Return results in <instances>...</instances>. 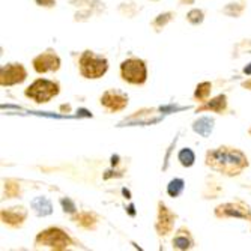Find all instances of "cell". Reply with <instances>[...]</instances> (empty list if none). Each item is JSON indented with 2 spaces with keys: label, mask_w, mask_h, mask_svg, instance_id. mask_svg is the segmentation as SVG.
<instances>
[{
  "label": "cell",
  "mask_w": 251,
  "mask_h": 251,
  "mask_svg": "<svg viewBox=\"0 0 251 251\" xmlns=\"http://www.w3.org/2000/svg\"><path fill=\"white\" fill-rule=\"evenodd\" d=\"M204 164L220 175L235 177L239 176L245 169H248L250 161L248 156L238 148L218 146L206 152V155H204Z\"/></svg>",
  "instance_id": "cell-1"
},
{
  "label": "cell",
  "mask_w": 251,
  "mask_h": 251,
  "mask_svg": "<svg viewBox=\"0 0 251 251\" xmlns=\"http://www.w3.org/2000/svg\"><path fill=\"white\" fill-rule=\"evenodd\" d=\"M204 20V12L201 9H191L188 14H187V21L193 26H199L201 25Z\"/></svg>",
  "instance_id": "cell-23"
},
{
  "label": "cell",
  "mask_w": 251,
  "mask_h": 251,
  "mask_svg": "<svg viewBox=\"0 0 251 251\" xmlns=\"http://www.w3.org/2000/svg\"><path fill=\"white\" fill-rule=\"evenodd\" d=\"M194 238L191 235V232L187 229V227H179V229L175 232V236L172 239V245L175 250L179 251H187L191 250L194 247Z\"/></svg>",
  "instance_id": "cell-13"
},
{
  "label": "cell",
  "mask_w": 251,
  "mask_h": 251,
  "mask_svg": "<svg viewBox=\"0 0 251 251\" xmlns=\"http://www.w3.org/2000/svg\"><path fill=\"white\" fill-rule=\"evenodd\" d=\"M185 188V182L184 179H180V177H175L169 182V185H167V194L173 199L179 197L182 194V191H184Z\"/></svg>",
  "instance_id": "cell-21"
},
{
  "label": "cell",
  "mask_w": 251,
  "mask_h": 251,
  "mask_svg": "<svg viewBox=\"0 0 251 251\" xmlns=\"http://www.w3.org/2000/svg\"><path fill=\"white\" fill-rule=\"evenodd\" d=\"M179 3L180 5H193L194 0H179Z\"/></svg>",
  "instance_id": "cell-28"
},
{
  "label": "cell",
  "mask_w": 251,
  "mask_h": 251,
  "mask_svg": "<svg viewBox=\"0 0 251 251\" xmlns=\"http://www.w3.org/2000/svg\"><path fill=\"white\" fill-rule=\"evenodd\" d=\"M214 214L220 220H227V218H241L245 221L251 223V208L242 200H235L229 203H223L214 209Z\"/></svg>",
  "instance_id": "cell-6"
},
{
  "label": "cell",
  "mask_w": 251,
  "mask_h": 251,
  "mask_svg": "<svg viewBox=\"0 0 251 251\" xmlns=\"http://www.w3.org/2000/svg\"><path fill=\"white\" fill-rule=\"evenodd\" d=\"M128 209H129V214H131V215H134V211H132V209H134V206H132V204H131V206H129Z\"/></svg>",
  "instance_id": "cell-29"
},
{
  "label": "cell",
  "mask_w": 251,
  "mask_h": 251,
  "mask_svg": "<svg viewBox=\"0 0 251 251\" xmlns=\"http://www.w3.org/2000/svg\"><path fill=\"white\" fill-rule=\"evenodd\" d=\"M32 209L38 217H45V215H50L53 212L51 201L47 197H36L32 201Z\"/></svg>",
  "instance_id": "cell-16"
},
{
  "label": "cell",
  "mask_w": 251,
  "mask_h": 251,
  "mask_svg": "<svg viewBox=\"0 0 251 251\" xmlns=\"http://www.w3.org/2000/svg\"><path fill=\"white\" fill-rule=\"evenodd\" d=\"M27 78V70L23 63L14 62L6 63L0 68V86L2 87H11L25 83Z\"/></svg>",
  "instance_id": "cell-7"
},
{
  "label": "cell",
  "mask_w": 251,
  "mask_h": 251,
  "mask_svg": "<svg viewBox=\"0 0 251 251\" xmlns=\"http://www.w3.org/2000/svg\"><path fill=\"white\" fill-rule=\"evenodd\" d=\"M78 227L84 230H95L97 226L100 223V218L95 212H90V211H80L75 212L71 218Z\"/></svg>",
  "instance_id": "cell-14"
},
{
  "label": "cell",
  "mask_w": 251,
  "mask_h": 251,
  "mask_svg": "<svg viewBox=\"0 0 251 251\" xmlns=\"http://www.w3.org/2000/svg\"><path fill=\"white\" fill-rule=\"evenodd\" d=\"M151 2H158V0H151Z\"/></svg>",
  "instance_id": "cell-31"
},
{
  "label": "cell",
  "mask_w": 251,
  "mask_h": 251,
  "mask_svg": "<svg viewBox=\"0 0 251 251\" xmlns=\"http://www.w3.org/2000/svg\"><path fill=\"white\" fill-rule=\"evenodd\" d=\"M27 209L25 206H12V208H5L0 211V218L2 223L9 226L11 229H20L27 220Z\"/></svg>",
  "instance_id": "cell-11"
},
{
  "label": "cell",
  "mask_w": 251,
  "mask_h": 251,
  "mask_svg": "<svg viewBox=\"0 0 251 251\" xmlns=\"http://www.w3.org/2000/svg\"><path fill=\"white\" fill-rule=\"evenodd\" d=\"M78 71L87 80H98L107 74L108 60L92 50H84L78 57Z\"/></svg>",
  "instance_id": "cell-3"
},
{
  "label": "cell",
  "mask_w": 251,
  "mask_h": 251,
  "mask_svg": "<svg viewBox=\"0 0 251 251\" xmlns=\"http://www.w3.org/2000/svg\"><path fill=\"white\" fill-rule=\"evenodd\" d=\"M35 3L42 8H54L56 6V0H35Z\"/></svg>",
  "instance_id": "cell-25"
},
{
  "label": "cell",
  "mask_w": 251,
  "mask_h": 251,
  "mask_svg": "<svg viewBox=\"0 0 251 251\" xmlns=\"http://www.w3.org/2000/svg\"><path fill=\"white\" fill-rule=\"evenodd\" d=\"M32 66L38 74L57 73L62 66V60L54 50H47V51L38 54L36 57H33Z\"/></svg>",
  "instance_id": "cell-10"
},
{
  "label": "cell",
  "mask_w": 251,
  "mask_h": 251,
  "mask_svg": "<svg viewBox=\"0 0 251 251\" xmlns=\"http://www.w3.org/2000/svg\"><path fill=\"white\" fill-rule=\"evenodd\" d=\"M247 5H245V0H239V2H235V3H229L223 8V14H226L227 17H241L245 11Z\"/></svg>",
  "instance_id": "cell-19"
},
{
  "label": "cell",
  "mask_w": 251,
  "mask_h": 251,
  "mask_svg": "<svg viewBox=\"0 0 251 251\" xmlns=\"http://www.w3.org/2000/svg\"><path fill=\"white\" fill-rule=\"evenodd\" d=\"M129 98L119 89H107L100 97V104L107 113H121L128 107Z\"/></svg>",
  "instance_id": "cell-9"
},
{
  "label": "cell",
  "mask_w": 251,
  "mask_h": 251,
  "mask_svg": "<svg viewBox=\"0 0 251 251\" xmlns=\"http://www.w3.org/2000/svg\"><path fill=\"white\" fill-rule=\"evenodd\" d=\"M211 92H212V83L211 81H201V83H199L196 86L193 98H194V101H197L199 104H201V102L209 100Z\"/></svg>",
  "instance_id": "cell-17"
},
{
  "label": "cell",
  "mask_w": 251,
  "mask_h": 251,
  "mask_svg": "<svg viewBox=\"0 0 251 251\" xmlns=\"http://www.w3.org/2000/svg\"><path fill=\"white\" fill-rule=\"evenodd\" d=\"M122 81L131 86H143L148 81V66L140 57H128L119 66Z\"/></svg>",
  "instance_id": "cell-5"
},
{
  "label": "cell",
  "mask_w": 251,
  "mask_h": 251,
  "mask_svg": "<svg viewBox=\"0 0 251 251\" xmlns=\"http://www.w3.org/2000/svg\"><path fill=\"white\" fill-rule=\"evenodd\" d=\"M177 220V214H175L166 203L158 201L156 221H155V232L158 236H169L175 230V223Z\"/></svg>",
  "instance_id": "cell-8"
},
{
  "label": "cell",
  "mask_w": 251,
  "mask_h": 251,
  "mask_svg": "<svg viewBox=\"0 0 251 251\" xmlns=\"http://www.w3.org/2000/svg\"><path fill=\"white\" fill-rule=\"evenodd\" d=\"M74 244L75 242L70 236V233H68L66 230H63L62 227H57V226H51V227H47V229L41 230L35 238V247L36 248L44 247V248H50L54 251L68 250Z\"/></svg>",
  "instance_id": "cell-2"
},
{
  "label": "cell",
  "mask_w": 251,
  "mask_h": 251,
  "mask_svg": "<svg viewBox=\"0 0 251 251\" xmlns=\"http://www.w3.org/2000/svg\"><path fill=\"white\" fill-rule=\"evenodd\" d=\"M60 204H62V208H63V212H68V214H71V215H74L75 212H77V208H75V204H74V201L71 200V199H60Z\"/></svg>",
  "instance_id": "cell-24"
},
{
  "label": "cell",
  "mask_w": 251,
  "mask_h": 251,
  "mask_svg": "<svg viewBox=\"0 0 251 251\" xmlns=\"http://www.w3.org/2000/svg\"><path fill=\"white\" fill-rule=\"evenodd\" d=\"M193 129L196 134H199L201 137H209L211 132L214 131V119H211L208 116H201L193 122Z\"/></svg>",
  "instance_id": "cell-15"
},
{
  "label": "cell",
  "mask_w": 251,
  "mask_h": 251,
  "mask_svg": "<svg viewBox=\"0 0 251 251\" xmlns=\"http://www.w3.org/2000/svg\"><path fill=\"white\" fill-rule=\"evenodd\" d=\"M21 194L20 191V184L15 179H8L5 180V196L6 199H14Z\"/></svg>",
  "instance_id": "cell-22"
},
{
  "label": "cell",
  "mask_w": 251,
  "mask_h": 251,
  "mask_svg": "<svg viewBox=\"0 0 251 251\" xmlns=\"http://www.w3.org/2000/svg\"><path fill=\"white\" fill-rule=\"evenodd\" d=\"M242 87H244V89H247V90H251V78L245 80V81L242 83Z\"/></svg>",
  "instance_id": "cell-26"
},
{
  "label": "cell",
  "mask_w": 251,
  "mask_h": 251,
  "mask_svg": "<svg viewBox=\"0 0 251 251\" xmlns=\"http://www.w3.org/2000/svg\"><path fill=\"white\" fill-rule=\"evenodd\" d=\"M248 134H250V135H251V128H250V129H248Z\"/></svg>",
  "instance_id": "cell-30"
},
{
  "label": "cell",
  "mask_w": 251,
  "mask_h": 251,
  "mask_svg": "<svg viewBox=\"0 0 251 251\" xmlns=\"http://www.w3.org/2000/svg\"><path fill=\"white\" fill-rule=\"evenodd\" d=\"M227 110V97L224 94H220L208 101L201 102L197 108L196 113H203V111H211V113H217V115H223Z\"/></svg>",
  "instance_id": "cell-12"
},
{
  "label": "cell",
  "mask_w": 251,
  "mask_h": 251,
  "mask_svg": "<svg viewBox=\"0 0 251 251\" xmlns=\"http://www.w3.org/2000/svg\"><path fill=\"white\" fill-rule=\"evenodd\" d=\"M177 161L180 163L182 167H187V169L193 167L194 163H196V153H194V151L190 149V148L180 149L179 153H177Z\"/></svg>",
  "instance_id": "cell-18"
},
{
  "label": "cell",
  "mask_w": 251,
  "mask_h": 251,
  "mask_svg": "<svg viewBox=\"0 0 251 251\" xmlns=\"http://www.w3.org/2000/svg\"><path fill=\"white\" fill-rule=\"evenodd\" d=\"M60 94V84L56 80L36 78L25 89V97L36 104H47Z\"/></svg>",
  "instance_id": "cell-4"
},
{
  "label": "cell",
  "mask_w": 251,
  "mask_h": 251,
  "mask_svg": "<svg viewBox=\"0 0 251 251\" xmlns=\"http://www.w3.org/2000/svg\"><path fill=\"white\" fill-rule=\"evenodd\" d=\"M245 75H251V63L250 65H247L245 68H244V71H242Z\"/></svg>",
  "instance_id": "cell-27"
},
{
  "label": "cell",
  "mask_w": 251,
  "mask_h": 251,
  "mask_svg": "<svg viewBox=\"0 0 251 251\" xmlns=\"http://www.w3.org/2000/svg\"><path fill=\"white\" fill-rule=\"evenodd\" d=\"M173 18H175V12H172V11L163 12V14H158V15L155 17V20L152 21V27H153L156 32H159L161 29H164Z\"/></svg>",
  "instance_id": "cell-20"
}]
</instances>
